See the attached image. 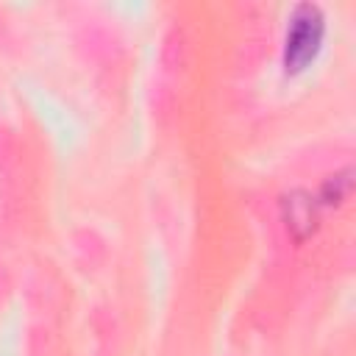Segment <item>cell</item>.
Returning <instances> with one entry per match:
<instances>
[{"label":"cell","instance_id":"cell-1","mask_svg":"<svg viewBox=\"0 0 356 356\" xmlns=\"http://www.w3.org/2000/svg\"><path fill=\"white\" fill-rule=\"evenodd\" d=\"M325 42V14L317 3H298L286 19L284 47H281V67L284 75H300L306 72Z\"/></svg>","mask_w":356,"mask_h":356},{"label":"cell","instance_id":"cell-2","mask_svg":"<svg viewBox=\"0 0 356 356\" xmlns=\"http://www.w3.org/2000/svg\"><path fill=\"white\" fill-rule=\"evenodd\" d=\"M281 214L295 242H306L320 228V203L312 192L295 189L281 197Z\"/></svg>","mask_w":356,"mask_h":356},{"label":"cell","instance_id":"cell-3","mask_svg":"<svg viewBox=\"0 0 356 356\" xmlns=\"http://www.w3.org/2000/svg\"><path fill=\"white\" fill-rule=\"evenodd\" d=\"M350 192H353V170L350 167H342L339 172L328 175L320 184V189H317L314 197H317L320 209H339L350 197Z\"/></svg>","mask_w":356,"mask_h":356}]
</instances>
